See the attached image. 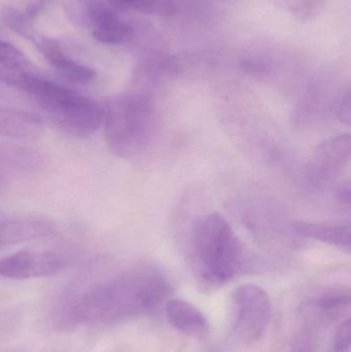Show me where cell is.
Wrapping results in <instances>:
<instances>
[{"label": "cell", "mask_w": 351, "mask_h": 352, "mask_svg": "<svg viewBox=\"0 0 351 352\" xmlns=\"http://www.w3.org/2000/svg\"><path fill=\"white\" fill-rule=\"evenodd\" d=\"M169 292L166 277L148 267L86 279L60 296L53 308V320L60 329L115 324L150 314Z\"/></svg>", "instance_id": "obj_1"}, {"label": "cell", "mask_w": 351, "mask_h": 352, "mask_svg": "<svg viewBox=\"0 0 351 352\" xmlns=\"http://www.w3.org/2000/svg\"><path fill=\"white\" fill-rule=\"evenodd\" d=\"M191 260L198 280L207 289L222 287L240 272L245 262L242 245L222 215L210 213L196 223Z\"/></svg>", "instance_id": "obj_2"}, {"label": "cell", "mask_w": 351, "mask_h": 352, "mask_svg": "<svg viewBox=\"0 0 351 352\" xmlns=\"http://www.w3.org/2000/svg\"><path fill=\"white\" fill-rule=\"evenodd\" d=\"M16 87L35 101L55 127L68 135L88 138L103 124L104 109L76 91L31 74Z\"/></svg>", "instance_id": "obj_3"}, {"label": "cell", "mask_w": 351, "mask_h": 352, "mask_svg": "<svg viewBox=\"0 0 351 352\" xmlns=\"http://www.w3.org/2000/svg\"><path fill=\"white\" fill-rule=\"evenodd\" d=\"M105 142L115 156L131 159L146 150L154 135L155 113L150 97L123 95L104 109Z\"/></svg>", "instance_id": "obj_4"}, {"label": "cell", "mask_w": 351, "mask_h": 352, "mask_svg": "<svg viewBox=\"0 0 351 352\" xmlns=\"http://www.w3.org/2000/svg\"><path fill=\"white\" fill-rule=\"evenodd\" d=\"M232 332L241 344L253 345L261 340L269 324L271 302L262 287L251 283L240 285L232 294Z\"/></svg>", "instance_id": "obj_5"}, {"label": "cell", "mask_w": 351, "mask_h": 352, "mask_svg": "<svg viewBox=\"0 0 351 352\" xmlns=\"http://www.w3.org/2000/svg\"><path fill=\"white\" fill-rule=\"evenodd\" d=\"M10 25L14 30L32 41L47 63L66 80L76 84H88L96 78V72L72 59L62 49L57 41L34 32L29 28L27 21L14 16Z\"/></svg>", "instance_id": "obj_6"}, {"label": "cell", "mask_w": 351, "mask_h": 352, "mask_svg": "<svg viewBox=\"0 0 351 352\" xmlns=\"http://www.w3.org/2000/svg\"><path fill=\"white\" fill-rule=\"evenodd\" d=\"M67 256L54 250H21L0 258V277L31 279L52 276L67 268Z\"/></svg>", "instance_id": "obj_7"}, {"label": "cell", "mask_w": 351, "mask_h": 352, "mask_svg": "<svg viewBox=\"0 0 351 352\" xmlns=\"http://www.w3.org/2000/svg\"><path fill=\"white\" fill-rule=\"evenodd\" d=\"M56 232L57 228L49 219L0 213V250L23 242L51 237Z\"/></svg>", "instance_id": "obj_8"}, {"label": "cell", "mask_w": 351, "mask_h": 352, "mask_svg": "<svg viewBox=\"0 0 351 352\" xmlns=\"http://www.w3.org/2000/svg\"><path fill=\"white\" fill-rule=\"evenodd\" d=\"M91 31L95 39L104 43H121L129 37L131 27L113 8L103 3L91 6Z\"/></svg>", "instance_id": "obj_9"}, {"label": "cell", "mask_w": 351, "mask_h": 352, "mask_svg": "<svg viewBox=\"0 0 351 352\" xmlns=\"http://www.w3.org/2000/svg\"><path fill=\"white\" fill-rule=\"evenodd\" d=\"M165 316L169 324L183 334L204 337L210 332V322L193 304L183 299H170L165 303Z\"/></svg>", "instance_id": "obj_10"}, {"label": "cell", "mask_w": 351, "mask_h": 352, "mask_svg": "<svg viewBox=\"0 0 351 352\" xmlns=\"http://www.w3.org/2000/svg\"><path fill=\"white\" fill-rule=\"evenodd\" d=\"M43 121L36 113L0 105V136L33 138L41 133Z\"/></svg>", "instance_id": "obj_11"}, {"label": "cell", "mask_w": 351, "mask_h": 352, "mask_svg": "<svg viewBox=\"0 0 351 352\" xmlns=\"http://www.w3.org/2000/svg\"><path fill=\"white\" fill-rule=\"evenodd\" d=\"M350 154V134H339L317 146L315 154V165L321 173L332 175L348 163Z\"/></svg>", "instance_id": "obj_12"}, {"label": "cell", "mask_w": 351, "mask_h": 352, "mask_svg": "<svg viewBox=\"0 0 351 352\" xmlns=\"http://www.w3.org/2000/svg\"><path fill=\"white\" fill-rule=\"evenodd\" d=\"M294 230L299 235L317 241L325 242L342 248H350L351 230L350 225H329V223L296 221Z\"/></svg>", "instance_id": "obj_13"}, {"label": "cell", "mask_w": 351, "mask_h": 352, "mask_svg": "<svg viewBox=\"0 0 351 352\" xmlns=\"http://www.w3.org/2000/svg\"><path fill=\"white\" fill-rule=\"evenodd\" d=\"M28 69L24 55L14 45L0 41V82L16 87L25 76L30 74Z\"/></svg>", "instance_id": "obj_14"}, {"label": "cell", "mask_w": 351, "mask_h": 352, "mask_svg": "<svg viewBox=\"0 0 351 352\" xmlns=\"http://www.w3.org/2000/svg\"><path fill=\"white\" fill-rule=\"evenodd\" d=\"M350 289L344 287L330 289L324 294L319 299L309 304V307L313 308L319 318L324 320H334L339 318L346 309L350 308Z\"/></svg>", "instance_id": "obj_15"}, {"label": "cell", "mask_w": 351, "mask_h": 352, "mask_svg": "<svg viewBox=\"0 0 351 352\" xmlns=\"http://www.w3.org/2000/svg\"><path fill=\"white\" fill-rule=\"evenodd\" d=\"M288 10L299 18H310L317 14L325 0H280Z\"/></svg>", "instance_id": "obj_16"}, {"label": "cell", "mask_w": 351, "mask_h": 352, "mask_svg": "<svg viewBox=\"0 0 351 352\" xmlns=\"http://www.w3.org/2000/svg\"><path fill=\"white\" fill-rule=\"evenodd\" d=\"M350 320H344L338 327L331 352H350Z\"/></svg>", "instance_id": "obj_17"}, {"label": "cell", "mask_w": 351, "mask_h": 352, "mask_svg": "<svg viewBox=\"0 0 351 352\" xmlns=\"http://www.w3.org/2000/svg\"><path fill=\"white\" fill-rule=\"evenodd\" d=\"M111 6L120 8H134V10H152L158 8L159 0H109Z\"/></svg>", "instance_id": "obj_18"}, {"label": "cell", "mask_w": 351, "mask_h": 352, "mask_svg": "<svg viewBox=\"0 0 351 352\" xmlns=\"http://www.w3.org/2000/svg\"><path fill=\"white\" fill-rule=\"evenodd\" d=\"M338 118L344 123H350V96L346 95V98L342 100L339 109H338Z\"/></svg>", "instance_id": "obj_19"}, {"label": "cell", "mask_w": 351, "mask_h": 352, "mask_svg": "<svg viewBox=\"0 0 351 352\" xmlns=\"http://www.w3.org/2000/svg\"><path fill=\"white\" fill-rule=\"evenodd\" d=\"M338 196H339L340 200L343 202L350 204V184H343L338 188Z\"/></svg>", "instance_id": "obj_20"}, {"label": "cell", "mask_w": 351, "mask_h": 352, "mask_svg": "<svg viewBox=\"0 0 351 352\" xmlns=\"http://www.w3.org/2000/svg\"><path fill=\"white\" fill-rule=\"evenodd\" d=\"M293 352H313L311 341H309L307 338L299 341L298 344H296Z\"/></svg>", "instance_id": "obj_21"}]
</instances>
